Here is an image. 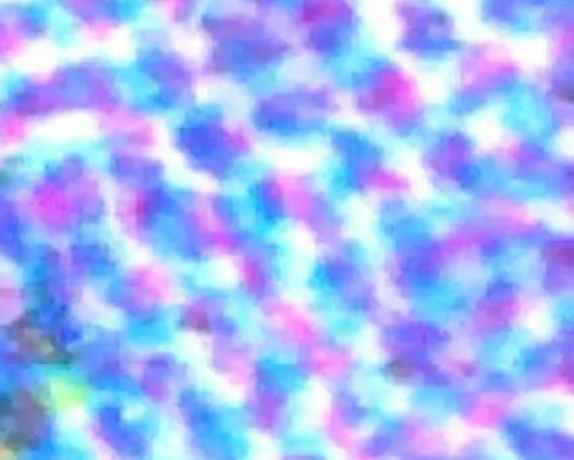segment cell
<instances>
[{
  "instance_id": "1",
  "label": "cell",
  "mask_w": 574,
  "mask_h": 460,
  "mask_svg": "<svg viewBox=\"0 0 574 460\" xmlns=\"http://www.w3.org/2000/svg\"><path fill=\"white\" fill-rule=\"evenodd\" d=\"M76 312L86 322L93 326L105 329V331H122L125 327V319L122 312L115 305L96 294L95 290H83L81 297L76 302Z\"/></svg>"
},
{
  "instance_id": "2",
  "label": "cell",
  "mask_w": 574,
  "mask_h": 460,
  "mask_svg": "<svg viewBox=\"0 0 574 460\" xmlns=\"http://www.w3.org/2000/svg\"><path fill=\"white\" fill-rule=\"evenodd\" d=\"M24 312L21 273L0 258V324H9Z\"/></svg>"
},
{
  "instance_id": "4",
  "label": "cell",
  "mask_w": 574,
  "mask_h": 460,
  "mask_svg": "<svg viewBox=\"0 0 574 460\" xmlns=\"http://www.w3.org/2000/svg\"><path fill=\"white\" fill-rule=\"evenodd\" d=\"M98 460H112V459L108 457V452H100V455H98Z\"/></svg>"
},
{
  "instance_id": "3",
  "label": "cell",
  "mask_w": 574,
  "mask_h": 460,
  "mask_svg": "<svg viewBox=\"0 0 574 460\" xmlns=\"http://www.w3.org/2000/svg\"><path fill=\"white\" fill-rule=\"evenodd\" d=\"M182 445L176 432L165 430L154 442L155 460H181Z\"/></svg>"
}]
</instances>
